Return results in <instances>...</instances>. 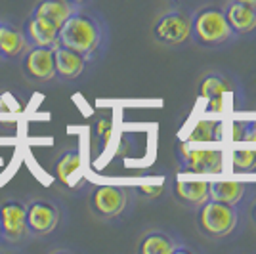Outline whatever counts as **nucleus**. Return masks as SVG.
Listing matches in <instances>:
<instances>
[{"mask_svg": "<svg viewBox=\"0 0 256 254\" xmlns=\"http://www.w3.org/2000/svg\"><path fill=\"white\" fill-rule=\"evenodd\" d=\"M192 22L193 14L180 8H172L164 12L153 23V38L155 42L166 48H178L192 40Z\"/></svg>", "mask_w": 256, "mask_h": 254, "instance_id": "39448f33", "label": "nucleus"}, {"mask_svg": "<svg viewBox=\"0 0 256 254\" xmlns=\"http://www.w3.org/2000/svg\"><path fill=\"white\" fill-rule=\"evenodd\" d=\"M22 31L27 38L29 46H42V48H56L60 44V27L46 22L42 18H36L29 14V18L23 22Z\"/></svg>", "mask_w": 256, "mask_h": 254, "instance_id": "9b49d317", "label": "nucleus"}, {"mask_svg": "<svg viewBox=\"0 0 256 254\" xmlns=\"http://www.w3.org/2000/svg\"><path fill=\"white\" fill-rule=\"evenodd\" d=\"M239 2H246V4H252V6H256V0H239Z\"/></svg>", "mask_w": 256, "mask_h": 254, "instance_id": "393cba45", "label": "nucleus"}, {"mask_svg": "<svg viewBox=\"0 0 256 254\" xmlns=\"http://www.w3.org/2000/svg\"><path fill=\"white\" fill-rule=\"evenodd\" d=\"M222 10H224L226 20L232 25V29L237 36L256 32V6L246 4V2H239V0H230Z\"/></svg>", "mask_w": 256, "mask_h": 254, "instance_id": "f8f14e48", "label": "nucleus"}, {"mask_svg": "<svg viewBox=\"0 0 256 254\" xmlns=\"http://www.w3.org/2000/svg\"><path fill=\"white\" fill-rule=\"evenodd\" d=\"M111 128H113V124H111L109 118H100L96 122V136L100 138V144H102V146L107 144V140L111 136Z\"/></svg>", "mask_w": 256, "mask_h": 254, "instance_id": "4be33fe9", "label": "nucleus"}, {"mask_svg": "<svg viewBox=\"0 0 256 254\" xmlns=\"http://www.w3.org/2000/svg\"><path fill=\"white\" fill-rule=\"evenodd\" d=\"M54 65H56V78L60 80H75L80 74L84 73L86 62L80 54H76L75 50L58 44L54 48Z\"/></svg>", "mask_w": 256, "mask_h": 254, "instance_id": "ddd939ff", "label": "nucleus"}, {"mask_svg": "<svg viewBox=\"0 0 256 254\" xmlns=\"http://www.w3.org/2000/svg\"><path fill=\"white\" fill-rule=\"evenodd\" d=\"M248 190H250V186L245 184V182H210V199L226 202V204H232V206H241L245 202L246 195H248Z\"/></svg>", "mask_w": 256, "mask_h": 254, "instance_id": "dca6fc26", "label": "nucleus"}, {"mask_svg": "<svg viewBox=\"0 0 256 254\" xmlns=\"http://www.w3.org/2000/svg\"><path fill=\"white\" fill-rule=\"evenodd\" d=\"M132 202L134 193L126 186H98L90 193L88 206L96 218L104 222H115L130 212Z\"/></svg>", "mask_w": 256, "mask_h": 254, "instance_id": "20e7f679", "label": "nucleus"}, {"mask_svg": "<svg viewBox=\"0 0 256 254\" xmlns=\"http://www.w3.org/2000/svg\"><path fill=\"white\" fill-rule=\"evenodd\" d=\"M23 76L36 86L48 84L56 80V65H54V48L29 46V50L20 60Z\"/></svg>", "mask_w": 256, "mask_h": 254, "instance_id": "6e6552de", "label": "nucleus"}, {"mask_svg": "<svg viewBox=\"0 0 256 254\" xmlns=\"http://www.w3.org/2000/svg\"><path fill=\"white\" fill-rule=\"evenodd\" d=\"M80 162H82V157H80L78 149H65L64 153L54 160V178L60 184H64V186H69V178L80 168Z\"/></svg>", "mask_w": 256, "mask_h": 254, "instance_id": "a211bd4d", "label": "nucleus"}, {"mask_svg": "<svg viewBox=\"0 0 256 254\" xmlns=\"http://www.w3.org/2000/svg\"><path fill=\"white\" fill-rule=\"evenodd\" d=\"M232 164L235 170L239 172H248V170L256 168V151L250 149H241V151H235L232 155Z\"/></svg>", "mask_w": 256, "mask_h": 254, "instance_id": "aec40b11", "label": "nucleus"}, {"mask_svg": "<svg viewBox=\"0 0 256 254\" xmlns=\"http://www.w3.org/2000/svg\"><path fill=\"white\" fill-rule=\"evenodd\" d=\"M234 82L228 80L224 74L220 73H212V74H206L201 84H199V96L201 98H206L208 102L210 100H216V98H222L228 92H234Z\"/></svg>", "mask_w": 256, "mask_h": 254, "instance_id": "6ab92c4d", "label": "nucleus"}, {"mask_svg": "<svg viewBox=\"0 0 256 254\" xmlns=\"http://www.w3.org/2000/svg\"><path fill=\"white\" fill-rule=\"evenodd\" d=\"M172 191H174V197L180 204L188 206V208H199L201 204H204L210 199V182L178 180L174 184Z\"/></svg>", "mask_w": 256, "mask_h": 254, "instance_id": "4468645a", "label": "nucleus"}, {"mask_svg": "<svg viewBox=\"0 0 256 254\" xmlns=\"http://www.w3.org/2000/svg\"><path fill=\"white\" fill-rule=\"evenodd\" d=\"M76 8L69 0H38L32 6L31 14L36 18H42L46 22L54 23L56 27H62L67 18L75 12Z\"/></svg>", "mask_w": 256, "mask_h": 254, "instance_id": "f3484780", "label": "nucleus"}, {"mask_svg": "<svg viewBox=\"0 0 256 254\" xmlns=\"http://www.w3.org/2000/svg\"><path fill=\"white\" fill-rule=\"evenodd\" d=\"M75 8H86V6H92L96 0H69Z\"/></svg>", "mask_w": 256, "mask_h": 254, "instance_id": "5701e85b", "label": "nucleus"}, {"mask_svg": "<svg viewBox=\"0 0 256 254\" xmlns=\"http://www.w3.org/2000/svg\"><path fill=\"white\" fill-rule=\"evenodd\" d=\"M248 218H250V222L256 226V201H252L248 204Z\"/></svg>", "mask_w": 256, "mask_h": 254, "instance_id": "b1692460", "label": "nucleus"}, {"mask_svg": "<svg viewBox=\"0 0 256 254\" xmlns=\"http://www.w3.org/2000/svg\"><path fill=\"white\" fill-rule=\"evenodd\" d=\"M111 32L102 14L96 10L76 8L60 27V44L84 58L88 65L100 62L109 50Z\"/></svg>", "mask_w": 256, "mask_h": 254, "instance_id": "f257e3e1", "label": "nucleus"}, {"mask_svg": "<svg viewBox=\"0 0 256 254\" xmlns=\"http://www.w3.org/2000/svg\"><path fill=\"white\" fill-rule=\"evenodd\" d=\"M27 204V228L34 239H44L52 235L64 220V210L56 201L32 199Z\"/></svg>", "mask_w": 256, "mask_h": 254, "instance_id": "0eeeda50", "label": "nucleus"}, {"mask_svg": "<svg viewBox=\"0 0 256 254\" xmlns=\"http://www.w3.org/2000/svg\"><path fill=\"white\" fill-rule=\"evenodd\" d=\"M31 239L27 228V204L20 199L0 202V241L20 248Z\"/></svg>", "mask_w": 256, "mask_h": 254, "instance_id": "423d86ee", "label": "nucleus"}, {"mask_svg": "<svg viewBox=\"0 0 256 254\" xmlns=\"http://www.w3.org/2000/svg\"><path fill=\"white\" fill-rule=\"evenodd\" d=\"M239 226H241L239 206L208 199L197 208V230L210 241L230 239L237 233Z\"/></svg>", "mask_w": 256, "mask_h": 254, "instance_id": "7ed1b4c3", "label": "nucleus"}, {"mask_svg": "<svg viewBox=\"0 0 256 254\" xmlns=\"http://www.w3.org/2000/svg\"><path fill=\"white\" fill-rule=\"evenodd\" d=\"M29 50L22 27L0 20V62H20Z\"/></svg>", "mask_w": 256, "mask_h": 254, "instance_id": "9d476101", "label": "nucleus"}, {"mask_svg": "<svg viewBox=\"0 0 256 254\" xmlns=\"http://www.w3.org/2000/svg\"><path fill=\"white\" fill-rule=\"evenodd\" d=\"M188 250L186 246L180 244V239H174L170 233L155 232L146 233L138 243V252L140 254H174V252H184Z\"/></svg>", "mask_w": 256, "mask_h": 254, "instance_id": "2eb2a0df", "label": "nucleus"}, {"mask_svg": "<svg viewBox=\"0 0 256 254\" xmlns=\"http://www.w3.org/2000/svg\"><path fill=\"white\" fill-rule=\"evenodd\" d=\"M234 40H237V34L226 20L222 8L204 6L193 14L192 42L203 48H222Z\"/></svg>", "mask_w": 256, "mask_h": 254, "instance_id": "f03ea898", "label": "nucleus"}, {"mask_svg": "<svg viewBox=\"0 0 256 254\" xmlns=\"http://www.w3.org/2000/svg\"><path fill=\"white\" fill-rule=\"evenodd\" d=\"M216 130V122H210V120H204L199 126L193 130V134L188 138V142H210V140H216L218 136L212 134Z\"/></svg>", "mask_w": 256, "mask_h": 254, "instance_id": "412c9836", "label": "nucleus"}, {"mask_svg": "<svg viewBox=\"0 0 256 254\" xmlns=\"http://www.w3.org/2000/svg\"><path fill=\"white\" fill-rule=\"evenodd\" d=\"M182 170L193 174H218L224 170V153L220 149H182Z\"/></svg>", "mask_w": 256, "mask_h": 254, "instance_id": "1a4fd4ad", "label": "nucleus"}]
</instances>
